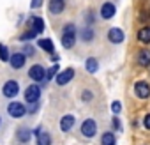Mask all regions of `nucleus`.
I'll use <instances>...</instances> for the list:
<instances>
[{
	"label": "nucleus",
	"mask_w": 150,
	"mask_h": 145,
	"mask_svg": "<svg viewBox=\"0 0 150 145\" xmlns=\"http://www.w3.org/2000/svg\"><path fill=\"white\" fill-rule=\"evenodd\" d=\"M76 39H78V28L74 23H65L64 28H62V46L65 50H71L76 44Z\"/></svg>",
	"instance_id": "obj_1"
},
{
	"label": "nucleus",
	"mask_w": 150,
	"mask_h": 145,
	"mask_svg": "<svg viewBox=\"0 0 150 145\" xmlns=\"http://www.w3.org/2000/svg\"><path fill=\"white\" fill-rule=\"evenodd\" d=\"M134 96L138 97V99H148L150 97V85H148V82H145V80H138L136 83H134Z\"/></svg>",
	"instance_id": "obj_2"
},
{
	"label": "nucleus",
	"mask_w": 150,
	"mask_h": 145,
	"mask_svg": "<svg viewBox=\"0 0 150 145\" xmlns=\"http://www.w3.org/2000/svg\"><path fill=\"white\" fill-rule=\"evenodd\" d=\"M28 78H32L35 83L46 80V69H44L41 64H34V65L28 69Z\"/></svg>",
	"instance_id": "obj_3"
},
{
	"label": "nucleus",
	"mask_w": 150,
	"mask_h": 145,
	"mask_svg": "<svg viewBox=\"0 0 150 145\" xmlns=\"http://www.w3.org/2000/svg\"><path fill=\"white\" fill-rule=\"evenodd\" d=\"M72 78H74V69H72V67H67V69H64V71H58V75L55 76V82H57L58 87H64V85H67Z\"/></svg>",
	"instance_id": "obj_4"
},
{
	"label": "nucleus",
	"mask_w": 150,
	"mask_h": 145,
	"mask_svg": "<svg viewBox=\"0 0 150 145\" xmlns=\"http://www.w3.org/2000/svg\"><path fill=\"white\" fill-rule=\"evenodd\" d=\"M41 97V87L37 83H32L25 89V101L27 103H37Z\"/></svg>",
	"instance_id": "obj_5"
},
{
	"label": "nucleus",
	"mask_w": 150,
	"mask_h": 145,
	"mask_svg": "<svg viewBox=\"0 0 150 145\" xmlns=\"http://www.w3.org/2000/svg\"><path fill=\"white\" fill-rule=\"evenodd\" d=\"M97 133V124L94 119H85L83 124H81V134L85 138H94Z\"/></svg>",
	"instance_id": "obj_6"
},
{
	"label": "nucleus",
	"mask_w": 150,
	"mask_h": 145,
	"mask_svg": "<svg viewBox=\"0 0 150 145\" xmlns=\"http://www.w3.org/2000/svg\"><path fill=\"white\" fill-rule=\"evenodd\" d=\"M115 14H117V6H115V2H104V4L101 6V9H99V16H101L103 20H111Z\"/></svg>",
	"instance_id": "obj_7"
},
{
	"label": "nucleus",
	"mask_w": 150,
	"mask_h": 145,
	"mask_svg": "<svg viewBox=\"0 0 150 145\" xmlns=\"http://www.w3.org/2000/svg\"><path fill=\"white\" fill-rule=\"evenodd\" d=\"M124 39H125V34H124L122 28L111 27V28L108 30V41H110L111 44H120V43H124Z\"/></svg>",
	"instance_id": "obj_8"
},
{
	"label": "nucleus",
	"mask_w": 150,
	"mask_h": 145,
	"mask_svg": "<svg viewBox=\"0 0 150 145\" xmlns=\"http://www.w3.org/2000/svg\"><path fill=\"white\" fill-rule=\"evenodd\" d=\"M18 92H20V85L14 80H7L2 87V94L6 97H14V96H18Z\"/></svg>",
	"instance_id": "obj_9"
},
{
	"label": "nucleus",
	"mask_w": 150,
	"mask_h": 145,
	"mask_svg": "<svg viewBox=\"0 0 150 145\" xmlns=\"http://www.w3.org/2000/svg\"><path fill=\"white\" fill-rule=\"evenodd\" d=\"M7 112H9L11 117H14V119H21V117L27 113V108H25V104H21V103H18V101H13V103L7 106Z\"/></svg>",
	"instance_id": "obj_10"
},
{
	"label": "nucleus",
	"mask_w": 150,
	"mask_h": 145,
	"mask_svg": "<svg viewBox=\"0 0 150 145\" xmlns=\"http://www.w3.org/2000/svg\"><path fill=\"white\" fill-rule=\"evenodd\" d=\"M65 7H67V2H65V0H50V4H48L50 14H55V16L62 14V13L65 11Z\"/></svg>",
	"instance_id": "obj_11"
},
{
	"label": "nucleus",
	"mask_w": 150,
	"mask_h": 145,
	"mask_svg": "<svg viewBox=\"0 0 150 145\" xmlns=\"http://www.w3.org/2000/svg\"><path fill=\"white\" fill-rule=\"evenodd\" d=\"M136 62H138V65H141V67H148V65H150V50L141 48V50L136 53Z\"/></svg>",
	"instance_id": "obj_12"
},
{
	"label": "nucleus",
	"mask_w": 150,
	"mask_h": 145,
	"mask_svg": "<svg viewBox=\"0 0 150 145\" xmlns=\"http://www.w3.org/2000/svg\"><path fill=\"white\" fill-rule=\"evenodd\" d=\"M25 60H27V57H25L21 51H20V53H14V55L9 57V64H11L13 69H21V67L25 65Z\"/></svg>",
	"instance_id": "obj_13"
},
{
	"label": "nucleus",
	"mask_w": 150,
	"mask_h": 145,
	"mask_svg": "<svg viewBox=\"0 0 150 145\" xmlns=\"http://www.w3.org/2000/svg\"><path fill=\"white\" fill-rule=\"evenodd\" d=\"M78 36H80V39H81L83 43H92V41L96 39V30H94L92 27H83V28L78 32Z\"/></svg>",
	"instance_id": "obj_14"
},
{
	"label": "nucleus",
	"mask_w": 150,
	"mask_h": 145,
	"mask_svg": "<svg viewBox=\"0 0 150 145\" xmlns=\"http://www.w3.org/2000/svg\"><path fill=\"white\" fill-rule=\"evenodd\" d=\"M74 124H76V119H74V115H64V117L60 119V129H62L64 133L71 131V129L74 127Z\"/></svg>",
	"instance_id": "obj_15"
},
{
	"label": "nucleus",
	"mask_w": 150,
	"mask_h": 145,
	"mask_svg": "<svg viewBox=\"0 0 150 145\" xmlns=\"http://www.w3.org/2000/svg\"><path fill=\"white\" fill-rule=\"evenodd\" d=\"M35 136H37V145H51V136H50V133L42 131L41 127L35 131Z\"/></svg>",
	"instance_id": "obj_16"
},
{
	"label": "nucleus",
	"mask_w": 150,
	"mask_h": 145,
	"mask_svg": "<svg viewBox=\"0 0 150 145\" xmlns=\"http://www.w3.org/2000/svg\"><path fill=\"white\" fill-rule=\"evenodd\" d=\"M138 41L143 43V44H148L150 43V27L148 25H145V27H141L138 30Z\"/></svg>",
	"instance_id": "obj_17"
},
{
	"label": "nucleus",
	"mask_w": 150,
	"mask_h": 145,
	"mask_svg": "<svg viewBox=\"0 0 150 145\" xmlns=\"http://www.w3.org/2000/svg\"><path fill=\"white\" fill-rule=\"evenodd\" d=\"M37 46H39L41 50H44L46 53H53V51H55V44H53L51 39H39V41H37Z\"/></svg>",
	"instance_id": "obj_18"
},
{
	"label": "nucleus",
	"mask_w": 150,
	"mask_h": 145,
	"mask_svg": "<svg viewBox=\"0 0 150 145\" xmlns=\"http://www.w3.org/2000/svg\"><path fill=\"white\" fill-rule=\"evenodd\" d=\"M85 67H87V71L90 72V75L97 72V71H99V62H97V58H94V57H88V58L85 60Z\"/></svg>",
	"instance_id": "obj_19"
},
{
	"label": "nucleus",
	"mask_w": 150,
	"mask_h": 145,
	"mask_svg": "<svg viewBox=\"0 0 150 145\" xmlns=\"http://www.w3.org/2000/svg\"><path fill=\"white\" fill-rule=\"evenodd\" d=\"M32 30H34L35 34H42V30H44V21H42V18H39V16L32 18Z\"/></svg>",
	"instance_id": "obj_20"
},
{
	"label": "nucleus",
	"mask_w": 150,
	"mask_h": 145,
	"mask_svg": "<svg viewBox=\"0 0 150 145\" xmlns=\"http://www.w3.org/2000/svg\"><path fill=\"white\" fill-rule=\"evenodd\" d=\"M30 136H32V133H30L28 127H20V129H18V140H20V141L27 143V141L30 140Z\"/></svg>",
	"instance_id": "obj_21"
},
{
	"label": "nucleus",
	"mask_w": 150,
	"mask_h": 145,
	"mask_svg": "<svg viewBox=\"0 0 150 145\" xmlns=\"http://www.w3.org/2000/svg\"><path fill=\"white\" fill-rule=\"evenodd\" d=\"M101 145H115V134L111 131H106L101 136Z\"/></svg>",
	"instance_id": "obj_22"
},
{
	"label": "nucleus",
	"mask_w": 150,
	"mask_h": 145,
	"mask_svg": "<svg viewBox=\"0 0 150 145\" xmlns=\"http://www.w3.org/2000/svg\"><path fill=\"white\" fill-rule=\"evenodd\" d=\"M9 57H11L9 48L6 44H0V60H2V62H9Z\"/></svg>",
	"instance_id": "obj_23"
},
{
	"label": "nucleus",
	"mask_w": 150,
	"mask_h": 145,
	"mask_svg": "<svg viewBox=\"0 0 150 145\" xmlns=\"http://www.w3.org/2000/svg\"><path fill=\"white\" fill-rule=\"evenodd\" d=\"M58 75V64H53L48 71H46V80H51V78H55Z\"/></svg>",
	"instance_id": "obj_24"
},
{
	"label": "nucleus",
	"mask_w": 150,
	"mask_h": 145,
	"mask_svg": "<svg viewBox=\"0 0 150 145\" xmlns=\"http://www.w3.org/2000/svg\"><path fill=\"white\" fill-rule=\"evenodd\" d=\"M21 53H23L25 57H34V55H35V48H34L32 44H25L23 50H21Z\"/></svg>",
	"instance_id": "obj_25"
},
{
	"label": "nucleus",
	"mask_w": 150,
	"mask_h": 145,
	"mask_svg": "<svg viewBox=\"0 0 150 145\" xmlns=\"http://www.w3.org/2000/svg\"><path fill=\"white\" fill-rule=\"evenodd\" d=\"M81 99H83L85 103H90V101L94 99V94H92V90H88V89H85V90L81 92Z\"/></svg>",
	"instance_id": "obj_26"
},
{
	"label": "nucleus",
	"mask_w": 150,
	"mask_h": 145,
	"mask_svg": "<svg viewBox=\"0 0 150 145\" xmlns=\"http://www.w3.org/2000/svg\"><path fill=\"white\" fill-rule=\"evenodd\" d=\"M35 36H37V34H35L34 30H27L25 34H21V36H20V39H21V41H28V39H34Z\"/></svg>",
	"instance_id": "obj_27"
},
{
	"label": "nucleus",
	"mask_w": 150,
	"mask_h": 145,
	"mask_svg": "<svg viewBox=\"0 0 150 145\" xmlns=\"http://www.w3.org/2000/svg\"><path fill=\"white\" fill-rule=\"evenodd\" d=\"M111 112H113L115 115H118V113L122 112V104H120V101H113V103H111Z\"/></svg>",
	"instance_id": "obj_28"
},
{
	"label": "nucleus",
	"mask_w": 150,
	"mask_h": 145,
	"mask_svg": "<svg viewBox=\"0 0 150 145\" xmlns=\"http://www.w3.org/2000/svg\"><path fill=\"white\" fill-rule=\"evenodd\" d=\"M150 20V11H143V13H139V21H148Z\"/></svg>",
	"instance_id": "obj_29"
},
{
	"label": "nucleus",
	"mask_w": 150,
	"mask_h": 145,
	"mask_svg": "<svg viewBox=\"0 0 150 145\" xmlns=\"http://www.w3.org/2000/svg\"><path fill=\"white\" fill-rule=\"evenodd\" d=\"M37 110H39V101H37V103H30V106H28L27 112H28V113H35Z\"/></svg>",
	"instance_id": "obj_30"
},
{
	"label": "nucleus",
	"mask_w": 150,
	"mask_h": 145,
	"mask_svg": "<svg viewBox=\"0 0 150 145\" xmlns=\"http://www.w3.org/2000/svg\"><path fill=\"white\" fill-rule=\"evenodd\" d=\"M143 126H145V129L150 131V113H146V115L143 117Z\"/></svg>",
	"instance_id": "obj_31"
},
{
	"label": "nucleus",
	"mask_w": 150,
	"mask_h": 145,
	"mask_svg": "<svg viewBox=\"0 0 150 145\" xmlns=\"http://www.w3.org/2000/svg\"><path fill=\"white\" fill-rule=\"evenodd\" d=\"M111 124H113V127H115L117 131H120V120H118V117H113V119H111Z\"/></svg>",
	"instance_id": "obj_32"
},
{
	"label": "nucleus",
	"mask_w": 150,
	"mask_h": 145,
	"mask_svg": "<svg viewBox=\"0 0 150 145\" xmlns=\"http://www.w3.org/2000/svg\"><path fill=\"white\" fill-rule=\"evenodd\" d=\"M41 6H42V0H32V4H30V7H34V9L41 7Z\"/></svg>",
	"instance_id": "obj_33"
},
{
	"label": "nucleus",
	"mask_w": 150,
	"mask_h": 145,
	"mask_svg": "<svg viewBox=\"0 0 150 145\" xmlns=\"http://www.w3.org/2000/svg\"><path fill=\"white\" fill-rule=\"evenodd\" d=\"M0 124H2V119H0Z\"/></svg>",
	"instance_id": "obj_34"
}]
</instances>
